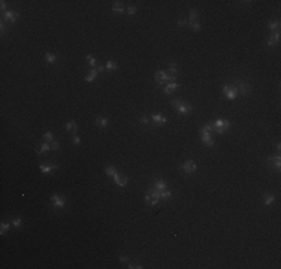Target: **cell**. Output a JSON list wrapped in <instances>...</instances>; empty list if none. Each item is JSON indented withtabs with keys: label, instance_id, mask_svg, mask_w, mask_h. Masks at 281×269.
Segmentation results:
<instances>
[{
	"label": "cell",
	"instance_id": "3",
	"mask_svg": "<svg viewBox=\"0 0 281 269\" xmlns=\"http://www.w3.org/2000/svg\"><path fill=\"white\" fill-rule=\"evenodd\" d=\"M145 200H147V203L151 205V206L157 205V202L160 200V191H157L156 188H150V190L147 191V194H145Z\"/></svg>",
	"mask_w": 281,
	"mask_h": 269
},
{
	"label": "cell",
	"instance_id": "21",
	"mask_svg": "<svg viewBox=\"0 0 281 269\" xmlns=\"http://www.w3.org/2000/svg\"><path fill=\"white\" fill-rule=\"evenodd\" d=\"M57 169V166L54 165V166H50V165H41V171L44 172V174H51L53 171H55Z\"/></svg>",
	"mask_w": 281,
	"mask_h": 269
},
{
	"label": "cell",
	"instance_id": "23",
	"mask_svg": "<svg viewBox=\"0 0 281 269\" xmlns=\"http://www.w3.org/2000/svg\"><path fill=\"white\" fill-rule=\"evenodd\" d=\"M96 124H97L99 127H103V129H105V127H108V120H106L105 117H97V118H96Z\"/></svg>",
	"mask_w": 281,
	"mask_h": 269
},
{
	"label": "cell",
	"instance_id": "36",
	"mask_svg": "<svg viewBox=\"0 0 281 269\" xmlns=\"http://www.w3.org/2000/svg\"><path fill=\"white\" fill-rule=\"evenodd\" d=\"M127 265H129L130 269H142V268H144L142 265H139V263H130V262H129Z\"/></svg>",
	"mask_w": 281,
	"mask_h": 269
},
{
	"label": "cell",
	"instance_id": "30",
	"mask_svg": "<svg viewBox=\"0 0 281 269\" xmlns=\"http://www.w3.org/2000/svg\"><path fill=\"white\" fill-rule=\"evenodd\" d=\"M278 27H280V21H278V20L269 21V24H268V29H269V30H278Z\"/></svg>",
	"mask_w": 281,
	"mask_h": 269
},
{
	"label": "cell",
	"instance_id": "46",
	"mask_svg": "<svg viewBox=\"0 0 281 269\" xmlns=\"http://www.w3.org/2000/svg\"><path fill=\"white\" fill-rule=\"evenodd\" d=\"M103 70H105V66H99L97 67V72H103Z\"/></svg>",
	"mask_w": 281,
	"mask_h": 269
},
{
	"label": "cell",
	"instance_id": "33",
	"mask_svg": "<svg viewBox=\"0 0 281 269\" xmlns=\"http://www.w3.org/2000/svg\"><path fill=\"white\" fill-rule=\"evenodd\" d=\"M44 139H45V141H48V142H53V133H51L50 130L44 133Z\"/></svg>",
	"mask_w": 281,
	"mask_h": 269
},
{
	"label": "cell",
	"instance_id": "38",
	"mask_svg": "<svg viewBox=\"0 0 281 269\" xmlns=\"http://www.w3.org/2000/svg\"><path fill=\"white\" fill-rule=\"evenodd\" d=\"M178 26H180V27H186V26H190V21H189V20H180V21H178Z\"/></svg>",
	"mask_w": 281,
	"mask_h": 269
},
{
	"label": "cell",
	"instance_id": "43",
	"mask_svg": "<svg viewBox=\"0 0 281 269\" xmlns=\"http://www.w3.org/2000/svg\"><path fill=\"white\" fill-rule=\"evenodd\" d=\"M120 260H121L123 263H129V259H127V256H124V254H120Z\"/></svg>",
	"mask_w": 281,
	"mask_h": 269
},
{
	"label": "cell",
	"instance_id": "34",
	"mask_svg": "<svg viewBox=\"0 0 281 269\" xmlns=\"http://www.w3.org/2000/svg\"><path fill=\"white\" fill-rule=\"evenodd\" d=\"M87 61H88V64L94 69V66H96V58H94L93 55H87Z\"/></svg>",
	"mask_w": 281,
	"mask_h": 269
},
{
	"label": "cell",
	"instance_id": "22",
	"mask_svg": "<svg viewBox=\"0 0 281 269\" xmlns=\"http://www.w3.org/2000/svg\"><path fill=\"white\" fill-rule=\"evenodd\" d=\"M112 11H114V12H118V14L124 12V8H123V2H115V3L112 5Z\"/></svg>",
	"mask_w": 281,
	"mask_h": 269
},
{
	"label": "cell",
	"instance_id": "15",
	"mask_svg": "<svg viewBox=\"0 0 281 269\" xmlns=\"http://www.w3.org/2000/svg\"><path fill=\"white\" fill-rule=\"evenodd\" d=\"M211 134H212V133H205V134H200L202 141H203L206 145H209V147H212V145H214V139H212Z\"/></svg>",
	"mask_w": 281,
	"mask_h": 269
},
{
	"label": "cell",
	"instance_id": "47",
	"mask_svg": "<svg viewBox=\"0 0 281 269\" xmlns=\"http://www.w3.org/2000/svg\"><path fill=\"white\" fill-rule=\"evenodd\" d=\"M275 148H277V151L280 153V150H281V145H280V144H277V147H275Z\"/></svg>",
	"mask_w": 281,
	"mask_h": 269
},
{
	"label": "cell",
	"instance_id": "35",
	"mask_svg": "<svg viewBox=\"0 0 281 269\" xmlns=\"http://www.w3.org/2000/svg\"><path fill=\"white\" fill-rule=\"evenodd\" d=\"M12 224H14L15 227H21V224H23V220H21L20 217H15V218L12 220Z\"/></svg>",
	"mask_w": 281,
	"mask_h": 269
},
{
	"label": "cell",
	"instance_id": "44",
	"mask_svg": "<svg viewBox=\"0 0 281 269\" xmlns=\"http://www.w3.org/2000/svg\"><path fill=\"white\" fill-rule=\"evenodd\" d=\"M275 44H277V42H275L274 39H271V38H268V45H269V47H274Z\"/></svg>",
	"mask_w": 281,
	"mask_h": 269
},
{
	"label": "cell",
	"instance_id": "1",
	"mask_svg": "<svg viewBox=\"0 0 281 269\" xmlns=\"http://www.w3.org/2000/svg\"><path fill=\"white\" fill-rule=\"evenodd\" d=\"M212 127H214V130L218 133V134H223L226 130H229V127H230V123H229V120H223V118H217L214 123H212Z\"/></svg>",
	"mask_w": 281,
	"mask_h": 269
},
{
	"label": "cell",
	"instance_id": "26",
	"mask_svg": "<svg viewBox=\"0 0 281 269\" xmlns=\"http://www.w3.org/2000/svg\"><path fill=\"white\" fill-rule=\"evenodd\" d=\"M172 197V193L166 188V190H163V191H160V199H163V200H169Z\"/></svg>",
	"mask_w": 281,
	"mask_h": 269
},
{
	"label": "cell",
	"instance_id": "37",
	"mask_svg": "<svg viewBox=\"0 0 281 269\" xmlns=\"http://www.w3.org/2000/svg\"><path fill=\"white\" fill-rule=\"evenodd\" d=\"M140 124H142V126H150V118L147 115H144L142 118H140Z\"/></svg>",
	"mask_w": 281,
	"mask_h": 269
},
{
	"label": "cell",
	"instance_id": "18",
	"mask_svg": "<svg viewBox=\"0 0 281 269\" xmlns=\"http://www.w3.org/2000/svg\"><path fill=\"white\" fill-rule=\"evenodd\" d=\"M168 72H169L172 76H177L178 72H180V69H178V66H177L174 61H171V63H169V67H168Z\"/></svg>",
	"mask_w": 281,
	"mask_h": 269
},
{
	"label": "cell",
	"instance_id": "10",
	"mask_svg": "<svg viewBox=\"0 0 281 269\" xmlns=\"http://www.w3.org/2000/svg\"><path fill=\"white\" fill-rule=\"evenodd\" d=\"M114 181H115V184H117L118 187H126L127 183H129L127 177H126V175H120V174H117V175L114 177Z\"/></svg>",
	"mask_w": 281,
	"mask_h": 269
},
{
	"label": "cell",
	"instance_id": "12",
	"mask_svg": "<svg viewBox=\"0 0 281 269\" xmlns=\"http://www.w3.org/2000/svg\"><path fill=\"white\" fill-rule=\"evenodd\" d=\"M17 18H18V14H17L15 11H6V12H5V20H6V21L15 23Z\"/></svg>",
	"mask_w": 281,
	"mask_h": 269
},
{
	"label": "cell",
	"instance_id": "29",
	"mask_svg": "<svg viewBox=\"0 0 281 269\" xmlns=\"http://www.w3.org/2000/svg\"><path fill=\"white\" fill-rule=\"evenodd\" d=\"M196 18H197V11H196V9H192V11L189 12V21H190V23H194Z\"/></svg>",
	"mask_w": 281,
	"mask_h": 269
},
{
	"label": "cell",
	"instance_id": "6",
	"mask_svg": "<svg viewBox=\"0 0 281 269\" xmlns=\"http://www.w3.org/2000/svg\"><path fill=\"white\" fill-rule=\"evenodd\" d=\"M223 94L226 96V99L233 100V99L236 97L238 91H236V88H235L233 85H223Z\"/></svg>",
	"mask_w": 281,
	"mask_h": 269
},
{
	"label": "cell",
	"instance_id": "2",
	"mask_svg": "<svg viewBox=\"0 0 281 269\" xmlns=\"http://www.w3.org/2000/svg\"><path fill=\"white\" fill-rule=\"evenodd\" d=\"M172 106L183 115H189L192 112V105L190 103H184L181 100H172Z\"/></svg>",
	"mask_w": 281,
	"mask_h": 269
},
{
	"label": "cell",
	"instance_id": "14",
	"mask_svg": "<svg viewBox=\"0 0 281 269\" xmlns=\"http://www.w3.org/2000/svg\"><path fill=\"white\" fill-rule=\"evenodd\" d=\"M151 121H154L156 124H165V123L168 121V118L163 117V115H160V114H154V115L151 117Z\"/></svg>",
	"mask_w": 281,
	"mask_h": 269
},
{
	"label": "cell",
	"instance_id": "19",
	"mask_svg": "<svg viewBox=\"0 0 281 269\" xmlns=\"http://www.w3.org/2000/svg\"><path fill=\"white\" fill-rule=\"evenodd\" d=\"M45 61H47L48 64H53V63L57 61V55L53 54V52H47V54H45Z\"/></svg>",
	"mask_w": 281,
	"mask_h": 269
},
{
	"label": "cell",
	"instance_id": "11",
	"mask_svg": "<svg viewBox=\"0 0 281 269\" xmlns=\"http://www.w3.org/2000/svg\"><path fill=\"white\" fill-rule=\"evenodd\" d=\"M51 203H53L54 206H57V208H63L66 202H64V199L60 197L58 194H54V196H51Z\"/></svg>",
	"mask_w": 281,
	"mask_h": 269
},
{
	"label": "cell",
	"instance_id": "28",
	"mask_svg": "<svg viewBox=\"0 0 281 269\" xmlns=\"http://www.w3.org/2000/svg\"><path fill=\"white\" fill-rule=\"evenodd\" d=\"M212 130H214L212 124H206V126H203V127L200 129V134H205V133H212Z\"/></svg>",
	"mask_w": 281,
	"mask_h": 269
},
{
	"label": "cell",
	"instance_id": "45",
	"mask_svg": "<svg viewBox=\"0 0 281 269\" xmlns=\"http://www.w3.org/2000/svg\"><path fill=\"white\" fill-rule=\"evenodd\" d=\"M0 3H2V5H0V6H2V11H5V12H6V2L3 0V2H0Z\"/></svg>",
	"mask_w": 281,
	"mask_h": 269
},
{
	"label": "cell",
	"instance_id": "25",
	"mask_svg": "<svg viewBox=\"0 0 281 269\" xmlns=\"http://www.w3.org/2000/svg\"><path fill=\"white\" fill-rule=\"evenodd\" d=\"M105 174L114 178V177H115V175H117L118 172H117V169H115L114 166H106V168H105Z\"/></svg>",
	"mask_w": 281,
	"mask_h": 269
},
{
	"label": "cell",
	"instance_id": "41",
	"mask_svg": "<svg viewBox=\"0 0 281 269\" xmlns=\"http://www.w3.org/2000/svg\"><path fill=\"white\" fill-rule=\"evenodd\" d=\"M135 12H136V6H129V8H127V14H129V15H133Z\"/></svg>",
	"mask_w": 281,
	"mask_h": 269
},
{
	"label": "cell",
	"instance_id": "13",
	"mask_svg": "<svg viewBox=\"0 0 281 269\" xmlns=\"http://www.w3.org/2000/svg\"><path fill=\"white\" fill-rule=\"evenodd\" d=\"M64 127H66V130H67V132H72L73 134H76V132H78V124H76L73 120L67 121V123L64 124Z\"/></svg>",
	"mask_w": 281,
	"mask_h": 269
},
{
	"label": "cell",
	"instance_id": "27",
	"mask_svg": "<svg viewBox=\"0 0 281 269\" xmlns=\"http://www.w3.org/2000/svg\"><path fill=\"white\" fill-rule=\"evenodd\" d=\"M105 69H108V70H114V69H118V64H117L114 60H109V61L105 64Z\"/></svg>",
	"mask_w": 281,
	"mask_h": 269
},
{
	"label": "cell",
	"instance_id": "39",
	"mask_svg": "<svg viewBox=\"0 0 281 269\" xmlns=\"http://www.w3.org/2000/svg\"><path fill=\"white\" fill-rule=\"evenodd\" d=\"M269 38H271V39H274L275 42H278V39H280V32H278V30H277V32H274V33H272Z\"/></svg>",
	"mask_w": 281,
	"mask_h": 269
},
{
	"label": "cell",
	"instance_id": "42",
	"mask_svg": "<svg viewBox=\"0 0 281 269\" xmlns=\"http://www.w3.org/2000/svg\"><path fill=\"white\" fill-rule=\"evenodd\" d=\"M72 141H73V144H75V145L81 144V138L78 136V134H73V139H72Z\"/></svg>",
	"mask_w": 281,
	"mask_h": 269
},
{
	"label": "cell",
	"instance_id": "32",
	"mask_svg": "<svg viewBox=\"0 0 281 269\" xmlns=\"http://www.w3.org/2000/svg\"><path fill=\"white\" fill-rule=\"evenodd\" d=\"M190 27H192L194 32H200V30H202V26H200L199 23H196V21H194V23H190Z\"/></svg>",
	"mask_w": 281,
	"mask_h": 269
},
{
	"label": "cell",
	"instance_id": "8",
	"mask_svg": "<svg viewBox=\"0 0 281 269\" xmlns=\"http://www.w3.org/2000/svg\"><path fill=\"white\" fill-rule=\"evenodd\" d=\"M268 165H269V168H274V169L278 172V171H280V166H281L280 156H275V157H268Z\"/></svg>",
	"mask_w": 281,
	"mask_h": 269
},
{
	"label": "cell",
	"instance_id": "7",
	"mask_svg": "<svg viewBox=\"0 0 281 269\" xmlns=\"http://www.w3.org/2000/svg\"><path fill=\"white\" fill-rule=\"evenodd\" d=\"M181 169L186 172V174H194L196 172V163L193 160H187L181 165Z\"/></svg>",
	"mask_w": 281,
	"mask_h": 269
},
{
	"label": "cell",
	"instance_id": "24",
	"mask_svg": "<svg viewBox=\"0 0 281 269\" xmlns=\"http://www.w3.org/2000/svg\"><path fill=\"white\" fill-rule=\"evenodd\" d=\"M274 202H275V196H274L272 193H266V194H265V202H263V203H265V205H272Z\"/></svg>",
	"mask_w": 281,
	"mask_h": 269
},
{
	"label": "cell",
	"instance_id": "16",
	"mask_svg": "<svg viewBox=\"0 0 281 269\" xmlns=\"http://www.w3.org/2000/svg\"><path fill=\"white\" fill-rule=\"evenodd\" d=\"M97 73H99V72H97V69H91V70H90V72L85 75V81H87V82L94 81V79L97 78Z\"/></svg>",
	"mask_w": 281,
	"mask_h": 269
},
{
	"label": "cell",
	"instance_id": "40",
	"mask_svg": "<svg viewBox=\"0 0 281 269\" xmlns=\"http://www.w3.org/2000/svg\"><path fill=\"white\" fill-rule=\"evenodd\" d=\"M51 150L58 151V150H60V144H58V142H51Z\"/></svg>",
	"mask_w": 281,
	"mask_h": 269
},
{
	"label": "cell",
	"instance_id": "9",
	"mask_svg": "<svg viewBox=\"0 0 281 269\" xmlns=\"http://www.w3.org/2000/svg\"><path fill=\"white\" fill-rule=\"evenodd\" d=\"M166 187H168V184L162 178H157V180L153 181V188H156L157 191H163V190H166Z\"/></svg>",
	"mask_w": 281,
	"mask_h": 269
},
{
	"label": "cell",
	"instance_id": "5",
	"mask_svg": "<svg viewBox=\"0 0 281 269\" xmlns=\"http://www.w3.org/2000/svg\"><path fill=\"white\" fill-rule=\"evenodd\" d=\"M235 88H236V91L238 93H241V94H244V96H247V94H250V91H251V88H250V85L247 84V82H244V81H241V79H238V81H235V85H233Z\"/></svg>",
	"mask_w": 281,
	"mask_h": 269
},
{
	"label": "cell",
	"instance_id": "4",
	"mask_svg": "<svg viewBox=\"0 0 281 269\" xmlns=\"http://www.w3.org/2000/svg\"><path fill=\"white\" fill-rule=\"evenodd\" d=\"M154 78H156V81L159 82V84H165L166 81H175V78L177 76H172V75H168L165 70H159V72H156V75H154Z\"/></svg>",
	"mask_w": 281,
	"mask_h": 269
},
{
	"label": "cell",
	"instance_id": "31",
	"mask_svg": "<svg viewBox=\"0 0 281 269\" xmlns=\"http://www.w3.org/2000/svg\"><path fill=\"white\" fill-rule=\"evenodd\" d=\"M8 230H9V223H2V226H0V233L5 235Z\"/></svg>",
	"mask_w": 281,
	"mask_h": 269
},
{
	"label": "cell",
	"instance_id": "17",
	"mask_svg": "<svg viewBox=\"0 0 281 269\" xmlns=\"http://www.w3.org/2000/svg\"><path fill=\"white\" fill-rule=\"evenodd\" d=\"M178 88H180V85H178L177 82H171L169 85H166V87H165V90H163V91H165V94H171L172 91H175V90H178Z\"/></svg>",
	"mask_w": 281,
	"mask_h": 269
},
{
	"label": "cell",
	"instance_id": "20",
	"mask_svg": "<svg viewBox=\"0 0 281 269\" xmlns=\"http://www.w3.org/2000/svg\"><path fill=\"white\" fill-rule=\"evenodd\" d=\"M50 150H51V145H50L48 142H42V144L39 145V148H38V154L47 153V151H50Z\"/></svg>",
	"mask_w": 281,
	"mask_h": 269
}]
</instances>
